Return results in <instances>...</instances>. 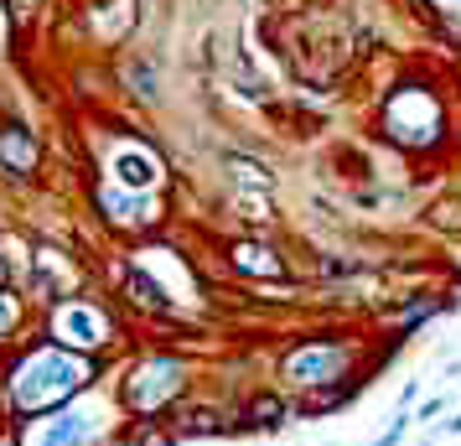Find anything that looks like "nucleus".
Here are the masks:
<instances>
[{
  "label": "nucleus",
  "instance_id": "obj_1",
  "mask_svg": "<svg viewBox=\"0 0 461 446\" xmlns=\"http://www.w3.org/2000/svg\"><path fill=\"white\" fill-rule=\"evenodd\" d=\"M84 374H88L84 363L58 359V353H37V359H26L22 369H16V405H22V410H42V405L73 395V389L84 384Z\"/></svg>",
  "mask_w": 461,
  "mask_h": 446
},
{
  "label": "nucleus",
  "instance_id": "obj_2",
  "mask_svg": "<svg viewBox=\"0 0 461 446\" xmlns=\"http://www.w3.org/2000/svg\"><path fill=\"white\" fill-rule=\"evenodd\" d=\"M348 369V353L342 348H301V353H291V363H285V374H291L295 384H327L337 379Z\"/></svg>",
  "mask_w": 461,
  "mask_h": 446
},
{
  "label": "nucleus",
  "instance_id": "obj_3",
  "mask_svg": "<svg viewBox=\"0 0 461 446\" xmlns=\"http://www.w3.org/2000/svg\"><path fill=\"white\" fill-rule=\"evenodd\" d=\"M0 161H5V167L11 171H32L37 167V146H32V135H26V130H0Z\"/></svg>",
  "mask_w": 461,
  "mask_h": 446
},
{
  "label": "nucleus",
  "instance_id": "obj_4",
  "mask_svg": "<svg viewBox=\"0 0 461 446\" xmlns=\"http://www.w3.org/2000/svg\"><path fill=\"white\" fill-rule=\"evenodd\" d=\"M58 332H63L68 342H99V332H104V327H99V317H94V312H84V306H78V312H63V317H58Z\"/></svg>",
  "mask_w": 461,
  "mask_h": 446
},
{
  "label": "nucleus",
  "instance_id": "obj_5",
  "mask_svg": "<svg viewBox=\"0 0 461 446\" xmlns=\"http://www.w3.org/2000/svg\"><path fill=\"white\" fill-rule=\"evenodd\" d=\"M140 379H176V363H156V369H146ZM171 389H176V384H156V400L171 395ZM130 400L140 405V410H150V389H146V384H130Z\"/></svg>",
  "mask_w": 461,
  "mask_h": 446
},
{
  "label": "nucleus",
  "instance_id": "obj_6",
  "mask_svg": "<svg viewBox=\"0 0 461 446\" xmlns=\"http://www.w3.org/2000/svg\"><path fill=\"white\" fill-rule=\"evenodd\" d=\"M239 265H244V270H259V276H280V265H275V259H265V250H259V244H244V250H239Z\"/></svg>",
  "mask_w": 461,
  "mask_h": 446
},
{
  "label": "nucleus",
  "instance_id": "obj_7",
  "mask_svg": "<svg viewBox=\"0 0 461 446\" xmlns=\"http://www.w3.org/2000/svg\"><path fill=\"white\" fill-rule=\"evenodd\" d=\"M120 177H125V182H146L150 167L140 161V156H125V161H120Z\"/></svg>",
  "mask_w": 461,
  "mask_h": 446
},
{
  "label": "nucleus",
  "instance_id": "obj_8",
  "mask_svg": "<svg viewBox=\"0 0 461 446\" xmlns=\"http://www.w3.org/2000/svg\"><path fill=\"white\" fill-rule=\"evenodd\" d=\"M254 415H259V421L270 425L275 415H280V400H254Z\"/></svg>",
  "mask_w": 461,
  "mask_h": 446
},
{
  "label": "nucleus",
  "instance_id": "obj_9",
  "mask_svg": "<svg viewBox=\"0 0 461 446\" xmlns=\"http://www.w3.org/2000/svg\"><path fill=\"white\" fill-rule=\"evenodd\" d=\"M11 317H16V312H11V306H5V301H0V327H11Z\"/></svg>",
  "mask_w": 461,
  "mask_h": 446
},
{
  "label": "nucleus",
  "instance_id": "obj_10",
  "mask_svg": "<svg viewBox=\"0 0 461 446\" xmlns=\"http://www.w3.org/2000/svg\"><path fill=\"white\" fill-rule=\"evenodd\" d=\"M0 446H16V441H11V436H0Z\"/></svg>",
  "mask_w": 461,
  "mask_h": 446
},
{
  "label": "nucleus",
  "instance_id": "obj_11",
  "mask_svg": "<svg viewBox=\"0 0 461 446\" xmlns=\"http://www.w3.org/2000/svg\"><path fill=\"white\" fill-rule=\"evenodd\" d=\"M0 280H5V265H0Z\"/></svg>",
  "mask_w": 461,
  "mask_h": 446
}]
</instances>
